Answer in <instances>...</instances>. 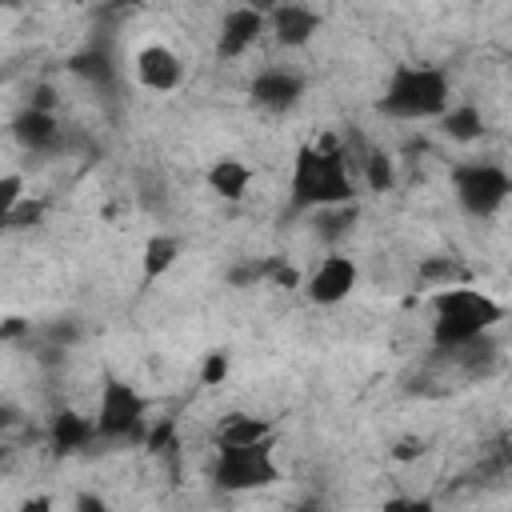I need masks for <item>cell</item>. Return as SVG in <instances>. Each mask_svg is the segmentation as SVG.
<instances>
[{"label":"cell","mask_w":512,"mask_h":512,"mask_svg":"<svg viewBox=\"0 0 512 512\" xmlns=\"http://www.w3.org/2000/svg\"><path fill=\"white\" fill-rule=\"evenodd\" d=\"M76 76H84V80H92V84H100V88H108L112 80H116V68H112V56L108 52H100V48H88V52H80V56H72V64H68Z\"/></svg>","instance_id":"obj_20"},{"label":"cell","mask_w":512,"mask_h":512,"mask_svg":"<svg viewBox=\"0 0 512 512\" xmlns=\"http://www.w3.org/2000/svg\"><path fill=\"white\" fill-rule=\"evenodd\" d=\"M48 444H52L56 456H76V452H84V448H92L100 440H96L92 416H84L76 408H60L52 416V424H48Z\"/></svg>","instance_id":"obj_13"},{"label":"cell","mask_w":512,"mask_h":512,"mask_svg":"<svg viewBox=\"0 0 512 512\" xmlns=\"http://www.w3.org/2000/svg\"><path fill=\"white\" fill-rule=\"evenodd\" d=\"M504 320V304L484 288L460 284L432 296V344L440 352H464Z\"/></svg>","instance_id":"obj_2"},{"label":"cell","mask_w":512,"mask_h":512,"mask_svg":"<svg viewBox=\"0 0 512 512\" xmlns=\"http://www.w3.org/2000/svg\"><path fill=\"white\" fill-rule=\"evenodd\" d=\"M360 172H364V184L368 192H392L396 188V160L380 148H372L364 160H360Z\"/></svg>","instance_id":"obj_19"},{"label":"cell","mask_w":512,"mask_h":512,"mask_svg":"<svg viewBox=\"0 0 512 512\" xmlns=\"http://www.w3.org/2000/svg\"><path fill=\"white\" fill-rule=\"evenodd\" d=\"M16 512H52V500L48 496H28V500H20Z\"/></svg>","instance_id":"obj_30"},{"label":"cell","mask_w":512,"mask_h":512,"mask_svg":"<svg viewBox=\"0 0 512 512\" xmlns=\"http://www.w3.org/2000/svg\"><path fill=\"white\" fill-rule=\"evenodd\" d=\"M8 456H12V448H8V440H0V464H4Z\"/></svg>","instance_id":"obj_33"},{"label":"cell","mask_w":512,"mask_h":512,"mask_svg":"<svg viewBox=\"0 0 512 512\" xmlns=\"http://www.w3.org/2000/svg\"><path fill=\"white\" fill-rule=\"evenodd\" d=\"M208 476L220 492H236V496L280 484V464H276L272 440L244 444V448H216V460H212Z\"/></svg>","instance_id":"obj_5"},{"label":"cell","mask_w":512,"mask_h":512,"mask_svg":"<svg viewBox=\"0 0 512 512\" xmlns=\"http://www.w3.org/2000/svg\"><path fill=\"white\" fill-rule=\"evenodd\" d=\"M288 204L296 212H324V208L356 204L348 152L332 136L296 148L292 168H288Z\"/></svg>","instance_id":"obj_1"},{"label":"cell","mask_w":512,"mask_h":512,"mask_svg":"<svg viewBox=\"0 0 512 512\" xmlns=\"http://www.w3.org/2000/svg\"><path fill=\"white\" fill-rule=\"evenodd\" d=\"M172 436H176V420L164 416L160 424H152V428L144 432V448H148V452H168V448H176Z\"/></svg>","instance_id":"obj_24"},{"label":"cell","mask_w":512,"mask_h":512,"mask_svg":"<svg viewBox=\"0 0 512 512\" xmlns=\"http://www.w3.org/2000/svg\"><path fill=\"white\" fill-rule=\"evenodd\" d=\"M276 436V424L268 416H256V412H224L212 428V448H244V444H260V440H272Z\"/></svg>","instance_id":"obj_12"},{"label":"cell","mask_w":512,"mask_h":512,"mask_svg":"<svg viewBox=\"0 0 512 512\" xmlns=\"http://www.w3.org/2000/svg\"><path fill=\"white\" fill-rule=\"evenodd\" d=\"M176 260H180V240H176V236H168V232L148 236V244H144V252H140V284H144V288L156 284L164 272H172Z\"/></svg>","instance_id":"obj_16"},{"label":"cell","mask_w":512,"mask_h":512,"mask_svg":"<svg viewBox=\"0 0 512 512\" xmlns=\"http://www.w3.org/2000/svg\"><path fill=\"white\" fill-rule=\"evenodd\" d=\"M320 24H324V16L300 0H288V4H276L264 12V32H272V40L280 48H304L320 32Z\"/></svg>","instance_id":"obj_9"},{"label":"cell","mask_w":512,"mask_h":512,"mask_svg":"<svg viewBox=\"0 0 512 512\" xmlns=\"http://www.w3.org/2000/svg\"><path fill=\"white\" fill-rule=\"evenodd\" d=\"M40 216H44V204L24 196V200L16 204V212L8 216V228H32V224H40Z\"/></svg>","instance_id":"obj_26"},{"label":"cell","mask_w":512,"mask_h":512,"mask_svg":"<svg viewBox=\"0 0 512 512\" xmlns=\"http://www.w3.org/2000/svg\"><path fill=\"white\" fill-rule=\"evenodd\" d=\"M20 420H24V412L16 404H0V440H8V432L20 428Z\"/></svg>","instance_id":"obj_29"},{"label":"cell","mask_w":512,"mask_h":512,"mask_svg":"<svg viewBox=\"0 0 512 512\" xmlns=\"http://www.w3.org/2000/svg\"><path fill=\"white\" fill-rule=\"evenodd\" d=\"M12 136L28 152H48L60 140V120H56V112H44V108L28 104V108H20L12 116Z\"/></svg>","instance_id":"obj_14"},{"label":"cell","mask_w":512,"mask_h":512,"mask_svg":"<svg viewBox=\"0 0 512 512\" xmlns=\"http://www.w3.org/2000/svg\"><path fill=\"white\" fill-rule=\"evenodd\" d=\"M296 512H320V504L316 500H304V504H296Z\"/></svg>","instance_id":"obj_32"},{"label":"cell","mask_w":512,"mask_h":512,"mask_svg":"<svg viewBox=\"0 0 512 512\" xmlns=\"http://www.w3.org/2000/svg\"><path fill=\"white\" fill-rule=\"evenodd\" d=\"M24 200V176L20 172H0V228H8V216Z\"/></svg>","instance_id":"obj_21"},{"label":"cell","mask_w":512,"mask_h":512,"mask_svg":"<svg viewBox=\"0 0 512 512\" xmlns=\"http://www.w3.org/2000/svg\"><path fill=\"white\" fill-rule=\"evenodd\" d=\"M416 280L440 292V288H460V284H468L472 276H468V264H460L456 256H424V260L416 264Z\"/></svg>","instance_id":"obj_17"},{"label":"cell","mask_w":512,"mask_h":512,"mask_svg":"<svg viewBox=\"0 0 512 512\" xmlns=\"http://www.w3.org/2000/svg\"><path fill=\"white\" fill-rule=\"evenodd\" d=\"M92 424H96V440L100 444H124V440L132 444V440H144V432H148V400L140 396L136 384H128L120 376H108L100 384Z\"/></svg>","instance_id":"obj_4"},{"label":"cell","mask_w":512,"mask_h":512,"mask_svg":"<svg viewBox=\"0 0 512 512\" xmlns=\"http://www.w3.org/2000/svg\"><path fill=\"white\" fill-rule=\"evenodd\" d=\"M248 96L256 108L264 112H292L304 96V76L296 68H284V64H268L252 76L248 84Z\"/></svg>","instance_id":"obj_8"},{"label":"cell","mask_w":512,"mask_h":512,"mask_svg":"<svg viewBox=\"0 0 512 512\" xmlns=\"http://www.w3.org/2000/svg\"><path fill=\"white\" fill-rule=\"evenodd\" d=\"M452 104V80L436 64H396L376 108L388 120H440Z\"/></svg>","instance_id":"obj_3"},{"label":"cell","mask_w":512,"mask_h":512,"mask_svg":"<svg viewBox=\"0 0 512 512\" xmlns=\"http://www.w3.org/2000/svg\"><path fill=\"white\" fill-rule=\"evenodd\" d=\"M228 284H232V288H252V284H264V260L232 264V268H228Z\"/></svg>","instance_id":"obj_25"},{"label":"cell","mask_w":512,"mask_h":512,"mask_svg":"<svg viewBox=\"0 0 512 512\" xmlns=\"http://www.w3.org/2000/svg\"><path fill=\"white\" fill-rule=\"evenodd\" d=\"M260 36H264V8L236 4V8L224 12V20L216 28V56L220 60H240Z\"/></svg>","instance_id":"obj_10"},{"label":"cell","mask_w":512,"mask_h":512,"mask_svg":"<svg viewBox=\"0 0 512 512\" xmlns=\"http://www.w3.org/2000/svg\"><path fill=\"white\" fill-rule=\"evenodd\" d=\"M452 196L468 216L492 220L512 196V176L496 160H464L452 168Z\"/></svg>","instance_id":"obj_6"},{"label":"cell","mask_w":512,"mask_h":512,"mask_svg":"<svg viewBox=\"0 0 512 512\" xmlns=\"http://www.w3.org/2000/svg\"><path fill=\"white\" fill-rule=\"evenodd\" d=\"M24 328H28V324H24V320H20V316H8V320H4V324H0V340H12V336H20V332H24Z\"/></svg>","instance_id":"obj_31"},{"label":"cell","mask_w":512,"mask_h":512,"mask_svg":"<svg viewBox=\"0 0 512 512\" xmlns=\"http://www.w3.org/2000/svg\"><path fill=\"white\" fill-rule=\"evenodd\" d=\"M228 368H232V360H228V352H220V348H212V352L204 356V364H200V384H224V376H228Z\"/></svg>","instance_id":"obj_23"},{"label":"cell","mask_w":512,"mask_h":512,"mask_svg":"<svg viewBox=\"0 0 512 512\" xmlns=\"http://www.w3.org/2000/svg\"><path fill=\"white\" fill-rule=\"evenodd\" d=\"M440 128L448 140H460V144H472L484 136V116L476 104H448V112L440 116Z\"/></svg>","instance_id":"obj_18"},{"label":"cell","mask_w":512,"mask_h":512,"mask_svg":"<svg viewBox=\"0 0 512 512\" xmlns=\"http://www.w3.org/2000/svg\"><path fill=\"white\" fill-rule=\"evenodd\" d=\"M264 280L276 284V288H300L304 276H300L288 260H280V256H264Z\"/></svg>","instance_id":"obj_22"},{"label":"cell","mask_w":512,"mask_h":512,"mask_svg":"<svg viewBox=\"0 0 512 512\" xmlns=\"http://www.w3.org/2000/svg\"><path fill=\"white\" fill-rule=\"evenodd\" d=\"M356 284H360V268H356V260L344 256V252H328V256H320L316 268L300 280L304 296H308L312 304H320V308H332V304L348 300V296L356 292Z\"/></svg>","instance_id":"obj_7"},{"label":"cell","mask_w":512,"mask_h":512,"mask_svg":"<svg viewBox=\"0 0 512 512\" xmlns=\"http://www.w3.org/2000/svg\"><path fill=\"white\" fill-rule=\"evenodd\" d=\"M204 184H208L212 196L236 204V200H244L248 188H252V164H244L240 156H220V160H212V168L204 172Z\"/></svg>","instance_id":"obj_15"},{"label":"cell","mask_w":512,"mask_h":512,"mask_svg":"<svg viewBox=\"0 0 512 512\" xmlns=\"http://www.w3.org/2000/svg\"><path fill=\"white\" fill-rule=\"evenodd\" d=\"M72 512H112V508H108V500H104L100 492H88V488H84V492H76Z\"/></svg>","instance_id":"obj_28"},{"label":"cell","mask_w":512,"mask_h":512,"mask_svg":"<svg viewBox=\"0 0 512 512\" xmlns=\"http://www.w3.org/2000/svg\"><path fill=\"white\" fill-rule=\"evenodd\" d=\"M428 452V440L424 436H400L392 444V460H420Z\"/></svg>","instance_id":"obj_27"},{"label":"cell","mask_w":512,"mask_h":512,"mask_svg":"<svg viewBox=\"0 0 512 512\" xmlns=\"http://www.w3.org/2000/svg\"><path fill=\"white\" fill-rule=\"evenodd\" d=\"M132 72L148 92H176L184 84V60L168 44H144L132 60Z\"/></svg>","instance_id":"obj_11"}]
</instances>
